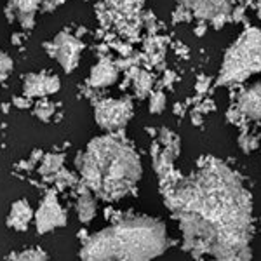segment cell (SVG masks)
<instances>
[{
  "label": "cell",
  "mask_w": 261,
  "mask_h": 261,
  "mask_svg": "<svg viewBox=\"0 0 261 261\" xmlns=\"http://www.w3.org/2000/svg\"><path fill=\"white\" fill-rule=\"evenodd\" d=\"M185 247L220 259L249 258L252 202L235 172L220 162L202 166L169 197Z\"/></svg>",
  "instance_id": "obj_1"
},
{
  "label": "cell",
  "mask_w": 261,
  "mask_h": 261,
  "mask_svg": "<svg viewBox=\"0 0 261 261\" xmlns=\"http://www.w3.org/2000/svg\"><path fill=\"white\" fill-rule=\"evenodd\" d=\"M77 164L84 183L101 199L117 200L127 195L141 178L136 151L110 136L91 141Z\"/></svg>",
  "instance_id": "obj_2"
},
{
  "label": "cell",
  "mask_w": 261,
  "mask_h": 261,
  "mask_svg": "<svg viewBox=\"0 0 261 261\" xmlns=\"http://www.w3.org/2000/svg\"><path fill=\"white\" fill-rule=\"evenodd\" d=\"M167 247L166 226L150 216L122 220L84 244V259H153Z\"/></svg>",
  "instance_id": "obj_3"
},
{
  "label": "cell",
  "mask_w": 261,
  "mask_h": 261,
  "mask_svg": "<svg viewBox=\"0 0 261 261\" xmlns=\"http://www.w3.org/2000/svg\"><path fill=\"white\" fill-rule=\"evenodd\" d=\"M261 70V32L249 28L226 50L223 60L220 82H242Z\"/></svg>",
  "instance_id": "obj_4"
},
{
  "label": "cell",
  "mask_w": 261,
  "mask_h": 261,
  "mask_svg": "<svg viewBox=\"0 0 261 261\" xmlns=\"http://www.w3.org/2000/svg\"><path fill=\"white\" fill-rule=\"evenodd\" d=\"M130 117V105L127 101L107 99L96 107V122L103 129L115 130L125 125Z\"/></svg>",
  "instance_id": "obj_5"
},
{
  "label": "cell",
  "mask_w": 261,
  "mask_h": 261,
  "mask_svg": "<svg viewBox=\"0 0 261 261\" xmlns=\"http://www.w3.org/2000/svg\"><path fill=\"white\" fill-rule=\"evenodd\" d=\"M82 47L84 45L81 42L68 35V33H60L53 42V54L66 71H73L79 63V58H81Z\"/></svg>",
  "instance_id": "obj_6"
},
{
  "label": "cell",
  "mask_w": 261,
  "mask_h": 261,
  "mask_svg": "<svg viewBox=\"0 0 261 261\" xmlns=\"http://www.w3.org/2000/svg\"><path fill=\"white\" fill-rule=\"evenodd\" d=\"M66 223V214L63 213V209L58 204L56 197L53 193H49L47 197L42 202L39 213H37V230L40 233H45V231L58 228V226H63Z\"/></svg>",
  "instance_id": "obj_7"
},
{
  "label": "cell",
  "mask_w": 261,
  "mask_h": 261,
  "mask_svg": "<svg viewBox=\"0 0 261 261\" xmlns=\"http://www.w3.org/2000/svg\"><path fill=\"white\" fill-rule=\"evenodd\" d=\"M60 89V79L47 73H32L24 79V92L28 96H45Z\"/></svg>",
  "instance_id": "obj_8"
},
{
  "label": "cell",
  "mask_w": 261,
  "mask_h": 261,
  "mask_svg": "<svg viewBox=\"0 0 261 261\" xmlns=\"http://www.w3.org/2000/svg\"><path fill=\"white\" fill-rule=\"evenodd\" d=\"M241 112L251 119H261V82L254 84L241 98Z\"/></svg>",
  "instance_id": "obj_9"
},
{
  "label": "cell",
  "mask_w": 261,
  "mask_h": 261,
  "mask_svg": "<svg viewBox=\"0 0 261 261\" xmlns=\"http://www.w3.org/2000/svg\"><path fill=\"white\" fill-rule=\"evenodd\" d=\"M226 7H228L226 0H195V4H193V12H195L199 18L214 19V18H218V16H225Z\"/></svg>",
  "instance_id": "obj_10"
},
{
  "label": "cell",
  "mask_w": 261,
  "mask_h": 261,
  "mask_svg": "<svg viewBox=\"0 0 261 261\" xmlns=\"http://www.w3.org/2000/svg\"><path fill=\"white\" fill-rule=\"evenodd\" d=\"M117 79V70L110 61H99L91 71V84L96 87L110 86Z\"/></svg>",
  "instance_id": "obj_11"
},
{
  "label": "cell",
  "mask_w": 261,
  "mask_h": 261,
  "mask_svg": "<svg viewBox=\"0 0 261 261\" xmlns=\"http://www.w3.org/2000/svg\"><path fill=\"white\" fill-rule=\"evenodd\" d=\"M32 218V209L27 200H19L12 205L9 214V226H14L18 230H27V225Z\"/></svg>",
  "instance_id": "obj_12"
},
{
  "label": "cell",
  "mask_w": 261,
  "mask_h": 261,
  "mask_svg": "<svg viewBox=\"0 0 261 261\" xmlns=\"http://www.w3.org/2000/svg\"><path fill=\"white\" fill-rule=\"evenodd\" d=\"M77 214L82 223H89L96 216V202L89 192H84L77 202Z\"/></svg>",
  "instance_id": "obj_13"
},
{
  "label": "cell",
  "mask_w": 261,
  "mask_h": 261,
  "mask_svg": "<svg viewBox=\"0 0 261 261\" xmlns=\"http://www.w3.org/2000/svg\"><path fill=\"white\" fill-rule=\"evenodd\" d=\"M42 0H12V6L16 7L18 14L21 16V21H24V18H30L33 16V11L39 7V4Z\"/></svg>",
  "instance_id": "obj_14"
},
{
  "label": "cell",
  "mask_w": 261,
  "mask_h": 261,
  "mask_svg": "<svg viewBox=\"0 0 261 261\" xmlns=\"http://www.w3.org/2000/svg\"><path fill=\"white\" fill-rule=\"evenodd\" d=\"M63 164V157L61 155H49V157H45L44 164H42L40 167V172L42 174H50V172H58L60 171Z\"/></svg>",
  "instance_id": "obj_15"
},
{
  "label": "cell",
  "mask_w": 261,
  "mask_h": 261,
  "mask_svg": "<svg viewBox=\"0 0 261 261\" xmlns=\"http://www.w3.org/2000/svg\"><path fill=\"white\" fill-rule=\"evenodd\" d=\"M164 107H166V98H164V94H161V92L153 94V98L150 99V112L161 113L164 110Z\"/></svg>",
  "instance_id": "obj_16"
},
{
  "label": "cell",
  "mask_w": 261,
  "mask_h": 261,
  "mask_svg": "<svg viewBox=\"0 0 261 261\" xmlns=\"http://www.w3.org/2000/svg\"><path fill=\"white\" fill-rule=\"evenodd\" d=\"M11 68H12V61L6 56V54H0V77L9 73Z\"/></svg>",
  "instance_id": "obj_17"
},
{
  "label": "cell",
  "mask_w": 261,
  "mask_h": 261,
  "mask_svg": "<svg viewBox=\"0 0 261 261\" xmlns=\"http://www.w3.org/2000/svg\"><path fill=\"white\" fill-rule=\"evenodd\" d=\"M21 258H27V259H45L47 256L44 252H40V249H30L28 252H23Z\"/></svg>",
  "instance_id": "obj_18"
}]
</instances>
